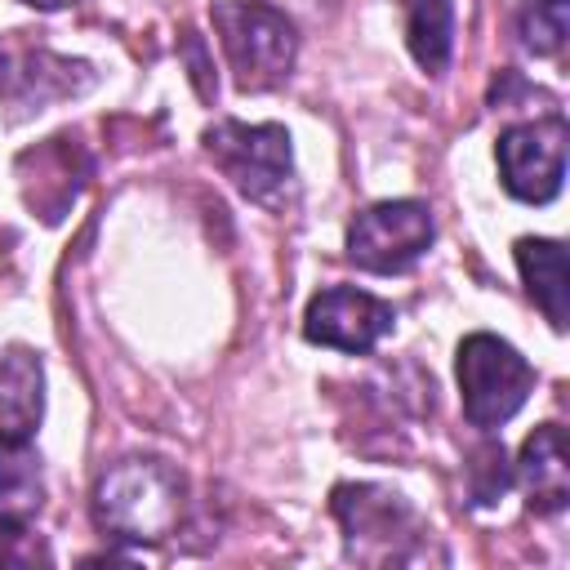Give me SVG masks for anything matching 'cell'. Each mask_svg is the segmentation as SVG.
Here are the masks:
<instances>
[{"label":"cell","mask_w":570,"mask_h":570,"mask_svg":"<svg viewBox=\"0 0 570 570\" xmlns=\"http://www.w3.org/2000/svg\"><path fill=\"white\" fill-rule=\"evenodd\" d=\"M205 151L245 200L285 209L294 191V147H289L285 125L214 120L205 129Z\"/></svg>","instance_id":"obj_4"},{"label":"cell","mask_w":570,"mask_h":570,"mask_svg":"<svg viewBox=\"0 0 570 570\" xmlns=\"http://www.w3.org/2000/svg\"><path fill=\"white\" fill-rule=\"evenodd\" d=\"M49 548L40 534H31L27 521H4L0 517V566H49Z\"/></svg>","instance_id":"obj_16"},{"label":"cell","mask_w":570,"mask_h":570,"mask_svg":"<svg viewBox=\"0 0 570 570\" xmlns=\"http://www.w3.org/2000/svg\"><path fill=\"white\" fill-rule=\"evenodd\" d=\"M45 503V468L31 436H0V517L31 521Z\"/></svg>","instance_id":"obj_13"},{"label":"cell","mask_w":570,"mask_h":570,"mask_svg":"<svg viewBox=\"0 0 570 570\" xmlns=\"http://www.w3.org/2000/svg\"><path fill=\"white\" fill-rule=\"evenodd\" d=\"M187 62H191V80H196L200 98H214V85L205 80L209 62H205V53H200V36H196V31H187Z\"/></svg>","instance_id":"obj_17"},{"label":"cell","mask_w":570,"mask_h":570,"mask_svg":"<svg viewBox=\"0 0 570 570\" xmlns=\"http://www.w3.org/2000/svg\"><path fill=\"white\" fill-rule=\"evenodd\" d=\"M18 4H31V9H40V13H53V9H67V4H76V0H18Z\"/></svg>","instance_id":"obj_18"},{"label":"cell","mask_w":570,"mask_h":570,"mask_svg":"<svg viewBox=\"0 0 570 570\" xmlns=\"http://www.w3.org/2000/svg\"><path fill=\"white\" fill-rule=\"evenodd\" d=\"M517 267H521V281L530 289V298L543 307L548 325L566 330L570 307H566V249H561V240L521 236L517 240Z\"/></svg>","instance_id":"obj_12"},{"label":"cell","mask_w":570,"mask_h":570,"mask_svg":"<svg viewBox=\"0 0 570 570\" xmlns=\"http://www.w3.org/2000/svg\"><path fill=\"white\" fill-rule=\"evenodd\" d=\"M566 147H570V129L557 111L539 116V120L508 125L494 147L499 178H503L508 196H517L525 205H548L566 183Z\"/></svg>","instance_id":"obj_7"},{"label":"cell","mask_w":570,"mask_h":570,"mask_svg":"<svg viewBox=\"0 0 570 570\" xmlns=\"http://www.w3.org/2000/svg\"><path fill=\"white\" fill-rule=\"evenodd\" d=\"M517 31L521 45L539 58L561 53L566 31H570V0H521L517 4Z\"/></svg>","instance_id":"obj_15"},{"label":"cell","mask_w":570,"mask_h":570,"mask_svg":"<svg viewBox=\"0 0 570 570\" xmlns=\"http://www.w3.org/2000/svg\"><path fill=\"white\" fill-rule=\"evenodd\" d=\"M392 325H396V307L356 285H330L303 312L307 343L334 352H370L383 334H392Z\"/></svg>","instance_id":"obj_8"},{"label":"cell","mask_w":570,"mask_h":570,"mask_svg":"<svg viewBox=\"0 0 570 570\" xmlns=\"http://www.w3.org/2000/svg\"><path fill=\"white\" fill-rule=\"evenodd\" d=\"M436 236L432 209L423 200H379L347 223V258L365 272L392 276L414 267Z\"/></svg>","instance_id":"obj_6"},{"label":"cell","mask_w":570,"mask_h":570,"mask_svg":"<svg viewBox=\"0 0 570 570\" xmlns=\"http://www.w3.org/2000/svg\"><path fill=\"white\" fill-rule=\"evenodd\" d=\"M405 45L423 71H445L454 49V4L450 0H405Z\"/></svg>","instance_id":"obj_14"},{"label":"cell","mask_w":570,"mask_h":570,"mask_svg":"<svg viewBox=\"0 0 570 570\" xmlns=\"http://www.w3.org/2000/svg\"><path fill=\"white\" fill-rule=\"evenodd\" d=\"M187 481L174 463L151 454L116 459L94 481V521L120 543H160L183 521Z\"/></svg>","instance_id":"obj_2"},{"label":"cell","mask_w":570,"mask_h":570,"mask_svg":"<svg viewBox=\"0 0 570 570\" xmlns=\"http://www.w3.org/2000/svg\"><path fill=\"white\" fill-rule=\"evenodd\" d=\"M330 512L343 530L347 561L361 566H419V561H445L436 548V534L414 512V503L374 481H343L330 494Z\"/></svg>","instance_id":"obj_1"},{"label":"cell","mask_w":570,"mask_h":570,"mask_svg":"<svg viewBox=\"0 0 570 570\" xmlns=\"http://www.w3.org/2000/svg\"><path fill=\"white\" fill-rule=\"evenodd\" d=\"M94 80L89 62L58 58L49 49H18L0 36V98L13 107H45L49 98L80 94Z\"/></svg>","instance_id":"obj_9"},{"label":"cell","mask_w":570,"mask_h":570,"mask_svg":"<svg viewBox=\"0 0 570 570\" xmlns=\"http://www.w3.org/2000/svg\"><path fill=\"white\" fill-rule=\"evenodd\" d=\"M303 4H316V0H303Z\"/></svg>","instance_id":"obj_19"},{"label":"cell","mask_w":570,"mask_h":570,"mask_svg":"<svg viewBox=\"0 0 570 570\" xmlns=\"http://www.w3.org/2000/svg\"><path fill=\"white\" fill-rule=\"evenodd\" d=\"M459 392H463V414L472 428L494 432L503 428L525 396L534 392V370L530 361L499 334H468L459 343Z\"/></svg>","instance_id":"obj_5"},{"label":"cell","mask_w":570,"mask_h":570,"mask_svg":"<svg viewBox=\"0 0 570 570\" xmlns=\"http://www.w3.org/2000/svg\"><path fill=\"white\" fill-rule=\"evenodd\" d=\"M45 414V365L31 347H0V436H31Z\"/></svg>","instance_id":"obj_11"},{"label":"cell","mask_w":570,"mask_h":570,"mask_svg":"<svg viewBox=\"0 0 570 570\" xmlns=\"http://www.w3.org/2000/svg\"><path fill=\"white\" fill-rule=\"evenodd\" d=\"M209 18L240 94H267L294 71L298 31L285 9L267 0H214Z\"/></svg>","instance_id":"obj_3"},{"label":"cell","mask_w":570,"mask_h":570,"mask_svg":"<svg viewBox=\"0 0 570 570\" xmlns=\"http://www.w3.org/2000/svg\"><path fill=\"white\" fill-rule=\"evenodd\" d=\"M517 481L525 490V503L543 517L561 512L570 503V450H566V428L539 423L521 454H517Z\"/></svg>","instance_id":"obj_10"}]
</instances>
